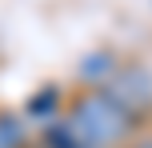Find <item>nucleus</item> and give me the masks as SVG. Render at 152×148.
I'll use <instances>...</instances> for the list:
<instances>
[{
    "mask_svg": "<svg viewBox=\"0 0 152 148\" xmlns=\"http://www.w3.org/2000/svg\"><path fill=\"white\" fill-rule=\"evenodd\" d=\"M64 116L76 124L84 148H124L140 128L104 88H84L80 96H72Z\"/></svg>",
    "mask_w": 152,
    "mask_h": 148,
    "instance_id": "nucleus-1",
    "label": "nucleus"
},
{
    "mask_svg": "<svg viewBox=\"0 0 152 148\" xmlns=\"http://www.w3.org/2000/svg\"><path fill=\"white\" fill-rule=\"evenodd\" d=\"M104 92L112 96L136 124L152 116V72L144 68V64H124L120 60V68H116V76L108 80Z\"/></svg>",
    "mask_w": 152,
    "mask_h": 148,
    "instance_id": "nucleus-2",
    "label": "nucleus"
},
{
    "mask_svg": "<svg viewBox=\"0 0 152 148\" xmlns=\"http://www.w3.org/2000/svg\"><path fill=\"white\" fill-rule=\"evenodd\" d=\"M120 68V56L116 52H92L80 60V84L84 88H108V80Z\"/></svg>",
    "mask_w": 152,
    "mask_h": 148,
    "instance_id": "nucleus-3",
    "label": "nucleus"
},
{
    "mask_svg": "<svg viewBox=\"0 0 152 148\" xmlns=\"http://www.w3.org/2000/svg\"><path fill=\"white\" fill-rule=\"evenodd\" d=\"M60 108H64V92H60L56 84H44L40 92H32V96H28V104H24V116L36 120V124H48V120L60 116Z\"/></svg>",
    "mask_w": 152,
    "mask_h": 148,
    "instance_id": "nucleus-4",
    "label": "nucleus"
},
{
    "mask_svg": "<svg viewBox=\"0 0 152 148\" xmlns=\"http://www.w3.org/2000/svg\"><path fill=\"white\" fill-rule=\"evenodd\" d=\"M40 148H84V140L68 116H56L48 124H40Z\"/></svg>",
    "mask_w": 152,
    "mask_h": 148,
    "instance_id": "nucleus-5",
    "label": "nucleus"
},
{
    "mask_svg": "<svg viewBox=\"0 0 152 148\" xmlns=\"http://www.w3.org/2000/svg\"><path fill=\"white\" fill-rule=\"evenodd\" d=\"M24 144H28L24 116H16V112H0V148H24Z\"/></svg>",
    "mask_w": 152,
    "mask_h": 148,
    "instance_id": "nucleus-6",
    "label": "nucleus"
}]
</instances>
